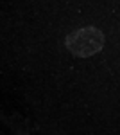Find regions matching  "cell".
I'll return each instance as SVG.
<instances>
[{
	"label": "cell",
	"mask_w": 120,
	"mask_h": 135,
	"mask_svg": "<svg viewBox=\"0 0 120 135\" xmlns=\"http://www.w3.org/2000/svg\"><path fill=\"white\" fill-rule=\"evenodd\" d=\"M104 32L97 27H82L77 31H72L65 38V47L75 58H91L93 54H99L104 49Z\"/></svg>",
	"instance_id": "cell-1"
}]
</instances>
